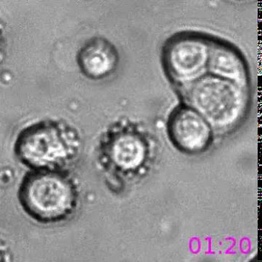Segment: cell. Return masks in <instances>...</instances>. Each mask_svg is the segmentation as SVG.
<instances>
[{"label":"cell","instance_id":"cell-1","mask_svg":"<svg viewBox=\"0 0 262 262\" xmlns=\"http://www.w3.org/2000/svg\"><path fill=\"white\" fill-rule=\"evenodd\" d=\"M82 148L80 132L62 120L45 119L19 132L13 151L29 170H70Z\"/></svg>","mask_w":262,"mask_h":262},{"label":"cell","instance_id":"cell-2","mask_svg":"<svg viewBox=\"0 0 262 262\" xmlns=\"http://www.w3.org/2000/svg\"><path fill=\"white\" fill-rule=\"evenodd\" d=\"M17 196L22 210L37 223H62L77 213L78 184L70 170H29L19 185Z\"/></svg>","mask_w":262,"mask_h":262},{"label":"cell","instance_id":"cell-3","mask_svg":"<svg viewBox=\"0 0 262 262\" xmlns=\"http://www.w3.org/2000/svg\"><path fill=\"white\" fill-rule=\"evenodd\" d=\"M185 97L189 107L215 130L235 126L246 112L248 98L244 88L213 75L203 76L187 84Z\"/></svg>","mask_w":262,"mask_h":262},{"label":"cell","instance_id":"cell-4","mask_svg":"<svg viewBox=\"0 0 262 262\" xmlns=\"http://www.w3.org/2000/svg\"><path fill=\"white\" fill-rule=\"evenodd\" d=\"M151 144L145 133L133 124H117L100 142L99 161L114 183L124 184L144 171Z\"/></svg>","mask_w":262,"mask_h":262},{"label":"cell","instance_id":"cell-5","mask_svg":"<svg viewBox=\"0 0 262 262\" xmlns=\"http://www.w3.org/2000/svg\"><path fill=\"white\" fill-rule=\"evenodd\" d=\"M209 44L203 38L187 36L175 38L166 44L163 62L172 80L189 84L203 77L208 70Z\"/></svg>","mask_w":262,"mask_h":262},{"label":"cell","instance_id":"cell-6","mask_svg":"<svg viewBox=\"0 0 262 262\" xmlns=\"http://www.w3.org/2000/svg\"><path fill=\"white\" fill-rule=\"evenodd\" d=\"M167 127L172 142L186 152H199L211 141V127L190 107L175 110L169 117Z\"/></svg>","mask_w":262,"mask_h":262},{"label":"cell","instance_id":"cell-7","mask_svg":"<svg viewBox=\"0 0 262 262\" xmlns=\"http://www.w3.org/2000/svg\"><path fill=\"white\" fill-rule=\"evenodd\" d=\"M117 49L103 37L89 39L77 54L79 68L90 80H98L111 75L118 64Z\"/></svg>","mask_w":262,"mask_h":262},{"label":"cell","instance_id":"cell-8","mask_svg":"<svg viewBox=\"0 0 262 262\" xmlns=\"http://www.w3.org/2000/svg\"><path fill=\"white\" fill-rule=\"evenodd\" d=\"M208 70L213 76L225 79L246 89L247 71L241 56L222 45H211Z\"/></svg>","mask_w":262,"mask_h":262}]
</instances>
